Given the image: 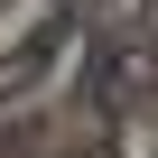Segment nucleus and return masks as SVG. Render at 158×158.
<instances>
[{"instance_id":"f257e3e1","label":"nucleus","mask_w":158,"mask_h":158,"mask_svg":"<svg viewBox=\"0 0 158 158\" xmlns=\"http://www.w3.org/2000/svg\"><path fill=\"white\" fill-rule=\"evenodd\" d=\"M149 84H158V47H149V37H112V47L93 56V74H84V93H93L102 121H121Z\"/></svg>"},{"instance_id":"f03ea898","label":"nucleus","mask_w":158,"mask_h":158,"mask_svg":"<svg viewBox=\"0 0 158 158\" xmlns=\"http://www.w3.org/2000/svg\"><path fill=\"white\" fill-rule=\"evenodd\" d=\"M84 158H158V149H139V139H121V130H112V139H93Z\"/></svg>"}]
</instances>
